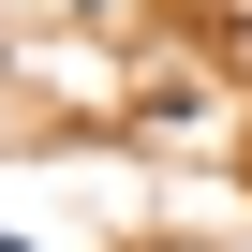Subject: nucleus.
Returning <instances> with one entry per match:
<instances>
[{
	"label": "nucleus",
	"instance_id": "1",
	"mask_svg": "<svg viewBox=\"0 0 252 252\" xmlns=\"http://www.w3.org/2000/svg\"><path fill=\"white\" fill-rule=\"evenodd\" d=\"M0 252H30V237H0Z\"/></svg>",
	"mask_w": 252,
	"mask_h": 252
}]
</instances>
